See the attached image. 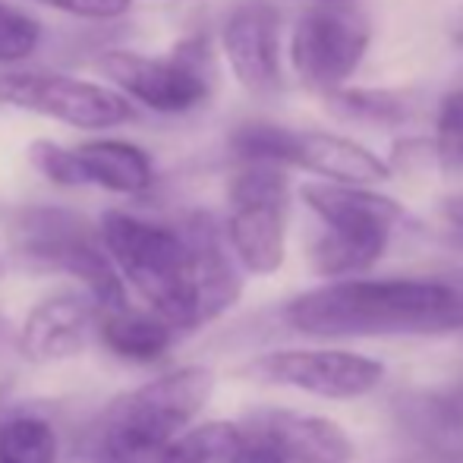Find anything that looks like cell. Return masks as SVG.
<instances>
[{"instance_id": "cell-1", "label": "cell", "mask_w": 463, "mask_h": 463, "mask_svg": "<svg viewBox=\"0 0 463 463\" xmlns=\"http://www.w3.org/2000/svg\"><path fill=\"white\" fill-rule=\"evenodd\" d=\"M98 233L123 284L177 335L221 318L243 293V278L212 214L165 224L114 208L101 214Z\"/></svg>"}, {"instance_id": "cell-2", "label": "cell", "mask_w": 463, "mask_h": 463, "mask_svg": "<svg viewBox=\"0 0 463 463\" xmlns=\"http://www.w3.org/2000/svg\"><path fill=\"white\" fill-rule=\"evenodd\" d=\"M306 337H391L463 331L458 278H337L299 293L284 309Z\"/></svg>"}, {"instance_id": "cell-3", "label": "cell", "mask_w": 463, "mask_h": 463, "mask_svg": "<svg viewBox=\"0 0 463 463\" xmlns=\"http://www.w3.org/2000/svg\"><path fill=\"white\" fill-rule=\"evenodd\" d=\"M6 240L25 269L73 278L98 309L129 303V287L110 262L98 224L86 214L57 205L16 208L6 214Z\"/></svg>"}, {"instance_id": "cell-4", "label": "cell", "mask_w": 463, "mask_h": 463, "mask_svg": "<svg viewBox=\"0 0 463 463\" xmlns=\"http://www.w3.org/2000/svg\"><path fill=\"white\" fill-rule=\"evenodd\" d=\"M208 366H180L120 394L101 420V454L108 463H152L208 407L214 394Z\"/></svg>"}, {"instance_id": "cell-5", "label": "cell", "mask_w": 463, "mask_h": 463, "mask_svg": "<svg viewBox=\"0 0 463 463\" xmlns=\"http://www.w3.org/2000/svg\"><path fill=\"white\" fill-rule=\"evenodd\" d=\"M299 199L325 224L312 243V271L322 278H354L384 256L403 205L363 184H303Z\"/></svg>"}, {"instance_id": "cell-6", "label": "cell", "mask_w": 463, "mask_h": 463, "mask_svg": "<svg viewBox=\"0 0 463 463\" xmlns=\"http://www.w3.org/2000/svg\"><path fill=\"white\" fill-rule=\"evenodd\" d=\"M95 70L117 92L155 114H189L202 108L214 89L212 44L202 35L177 42L167 57L120 48L101 51Z\"/></svg>"}, {"instance_id": "cell-7", "label": "cell", "mask_w": 463, "mask_h": 463, "mask_svg": "<svg viewBox=\"0 0 463 463\" xmlns=\"http://www.w3.org/2000/svg\"><path fill=\"white\" fill-rule=\"evenodd\" d=\"M227 246L250 275H278L287 259L290 180L278 165L243 161L227 186Z\"/></svg>"}, {"instance_id": "cell-8", "label": "cell", "mask_w": 463, "mask_h": 463, "mask_svg": "<svg viewBox=\"0 0 463 463\" xmlns=\"http://www.w3.org/2000/svg\"><path fill=\"white\" fill-rule=\"evenodd\" d=\"M0 104L73 129H114L136 117L133 101L114 86L42 70L0 73Z\"/></svg>"}, {"instance_id": "cell-9", "label": "cell", "mask_w": 463, "mask_h": 463, "mask_svg": "<svg viewBox=\"0 0 463 463\" xmlns=\"http://www.w3.org/2000/svg\"><path fill=\"white\" fill-rule=\"evenodd\" d=\"M246 378L278 388H297L325 401H360L384 378V363L356 350L290 347L269 350L246 363Z\"/></svg>"}, {"instance_id": "cell-10", "label": "cell", "mask_w": 463, "mask_h": 463, "mask_svg": "<svg viewBox=\"0 0 463 463\" xmlns=\"http://www.w3.org/2000/svg\"><path fill=\"white\" fill-rule=\"evenodd\" d=\"M369 48V23L344 4H322L309 10L293 29L290 61L299 82L312 92H335L363 63Z\"/></svg>"}, {"instance_id": "cell-11", "label": "cell", "mask_w": 463, "mask_h": 463, "mask_svg": "<svg viewBox=\"0 0 463 463\" xmlns=\"http://www.w3.org/2000/svg\"><path fill=\"white\" fill-rule=\"evenodd\" d=\"M231 73L240 86L256 98H275L284 89L280 73V16L265 0L240 4L221 29Z\"/></svg>"}, {"instance_id": "cell-12", "label": "cell", "mask_w": 463, "mask_h": 463, "mask_svg": "<svg viewBox=\"0 0 463 463\" xmlns=\"http://www.w3.org/2000/svg\"><path fill=\"white\" fill-rule=\"evenodd\" d=\"M95 325V299L86 290H61L32 306L13 344L35 366H57L86 354Z\"/></svg>"}, {"instance_id": "cell-13", "label": "cell", "mask_w": 463, "mask_h": 463, "mask_svg": "<svg viewBox=\"0 0 463 463\" xmlns=\"http://www.w3.org/2000/svg\"><path fill=\"white\" fill-rule=\"evenodd\" d=\"M250 441L278 451L287 463H350L354 441L335 420L290 407H262L243 422Z\"/></svg>"}, {"instance_id": "cell-14", "label": "cell", "mask_w": 463, "mask_h": 463, "mask_svg": "<svg viewBox=\"0 0 463 463\" xmlns=\"http://www.w3.org/2000/svg\"><path fill=\"white\" fill-rule=\"evenodd\" d=\"M280 167H299L331 184L372 186L391 177V165H384L366 146L337 133H318V129H287Z\"/></svg>"}, {"instance_id": "cell-15", "label": "cell", "mask_w": 463, "mask_h": 463, "mask_svg": "<svg viewBox=\"0 0 463 463\" xmlns=\"http://www.w3.org/2000/svg\"><path fill=\"white\" fill-rule=\"evenodd\" d=\"M95 331L117 360L136 363V366L161 363L174 350V341H177V328L171 322H165L148 306L139 309L133 303L114 306V309H98Z\"/></svg>"}, {"instance_id": "cell-16", "label": "cell", "mask_w": 463, "mask_h": 463, "mask_svg": "<svg viewBox=\"0 0 463 463\" xmlns=\"http://www.w3.org/2000/svg\"><path fill=\"white\" fill-rule=\"evenodd\" d=\"M82 184L114 195H146L155 186V161L142 146L129 139H89L73 148Z\"/></svg>"}, {"instance_id": "cell-17", "label": "cell", "mask_w": 463, "mask_h": 463, "mask_svg": "<svg viewBox=\"0 0 463 463\" xmlns=\"http://www.w3.org/2000/svg\"><path fill=\"white\" fill-rule=\"evenodd\" d=\"M250 448L243 426L227 420H212L189 426L171 439L152 463H240Z\"/></svg>"}, {"instance_id": "cell-18", "label": "cell", "mask_w": 463, "mask_h": 463, "mask_svg": "<svg viewBox=\"0 0 463 463\" xmlns=\"http://www.w3.org/2000/svg\"><path fill=\"white\" fill-rule=\"evenodd\" d=\"M61 435L48 416L35 410H10L0 416V463H57Z\"/></svg>"}, {"instance_id": "cell-19", "label": "cell", "mask_w": 463, "mask_h": 463, "mask_svg": "<svg viewBox=\"0 0 463 463\" xmlns=\"http://www.w3.org/2000/svg\"><path fill=\"white\" fill-rule=\"evenodd\" d=\"M328 110L344 123H360V127H403L413 117V101L403 92L391 89H335L325 95Z\"/></svg>"}, {"instance_id": "cell-20", "label": "cell", "mask_w": 463, "mask_h": 463, "mask_svg": "<svg viewBox=\"0 0 463 463\" xmlns=\"http://www.w3.org/2000/svg\"><path fill=\"white\" fill-rule=\"evenodd\" d=\"M42 23L32 13L0 0V63L4 67L29 61L42 48Z\"/></svg>"}, {"instance_id": "cell-21", "label": "cell", "mask_w": 463, "mask_h": 463, "mask_svg": "<svg viewBox=\"0 0 463 463\" xmlns=\"http://www.w3.org/2000/svg\"><path fill=\"white\" fill-rule=\"evenodd\" d=\"M435 165L451 174H463V89L441 101L435 117Z\"/></svg>"}, {"instance_id": "cell-22", "label": "cell", "mask_w": 463, "mask_h": 463, "mask_svg": "<svg viewBox=\"0 0 463 463\" xmlns=\"http://www.w3.org/2000/svg\"><path fill=\"white\" fill-rule=\"evenodd\" d=\"M29 161L38 174H42L48 184L63 186V189H80L82 184V171L76 152L54 139H35L29 146Z\"/></svg>"}, {"instance_id": "cell-23", "label": "cell", "mask_w": 463, "mask_h": 463, "mask_svg": "<svg viewBox=\"0 0 463 463\" xmlns=\"http://www.w3.org/2000/svg\"><path fill=\"white\" fill-rule=\"evenodd\" d=\"M38 4L89 23H114L133 10V0H38Z\"/></svg>"}, {"instance_id": "cell-24", "label": "cell", "mask_w": 463, "mask_h": 463, "mask_svg": "<svg viewBox=\"0 0 463 463\" xmlns=\"http://www.w3.org/2000/svg\"><path fill=\"white\" fill-rule=\"evenodd\" d=\"M240 463H287V460L280 458L278 451H271V448L250 441V448H246V454H243V460H240Z\"/></svg>"}, {"instance_id": "cell-25", "label": "cell", "mask_w": 463, "mask_h": 463, "mask_svg": "<svg viewBox=\"0 0 463 463\" xmlns=\"http://www.w3.org/2000/svg\"><path fill=\"white\" fill-rule=\"evenodd\" d=\"M441 212H445L448 224L454 227V231L463 237V195H454V199H448L445 205H441Z\"/></svg>"}, {"instance_id": "cell-26", "label": "cell", "mask_w": 463, "mask_h": 463, "mask_svg": "<svg viewBox=\"0 0 463 463\" xmlns=\"http://www.w3.org/2000/svg\"><path fill=\"white\" fill-rule=\"evenodd\" d=\"M10 344H13V328L4 322V318H0V354H4V350H10Z\"/></svg>"}, {"instance_id": "cell-27", "label": "cell", "mask_w": 463, "mask_h": 463, "mask_svg": "<svg viewBox=\"0 0 463 463\" xmlns=\"http://www.w3.org/2000/svg\"><path fill=\"white\" fill-rule=\"evenodd\" d=\"M318 4H344V0H318Z\"/></svg>"}, {"instance_id": "cell-28", "label": "cell", "mask_w": 463, "mask_h": 463, "mask_svg": "<svg viewBox=\"0 0 463 463\" xmlns=\"http://www.w3.org/2000/svg\"><path fill=\"white\" fill-rule=\"evenodd\" d=\"M104 463H108V460H104Z\"/></svg>"}]
</instances>
